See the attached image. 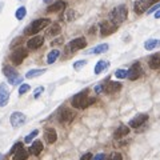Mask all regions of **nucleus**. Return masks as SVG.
I'll list each match as a JSON object with an SVG mask.
<instances>
[{
	"label": "nucleus",
	"mask_w": 160,
	"mask_h": 160,
	"mask_svg": "<svg viewBox=\"0 0 160 160\" xmlns=\"http://www.w3.org/2000/svg\"><path fill=\"white\" fill-rule=\"evenodd\" d=\"M95 92L96 94H102V92H104V83L98 84V86L95 87Z\"/></svg>",
	"instance_id": "obj_38"
},
{
	"label": "nucleus",
	"mask_w": 160,
	"mask_h": 160,
	"mask_svg": "<svg viewBox=\"0 0 160 160\" xmlns=\"http://www.w3.org/2000/svg\"><path fill=\"white\" fill-rule=\"evenodd\" d=\"M122 83L119 82H108L107 84H104V92L107 94H116L122 90Z\"/></svg>",
	"instance_id": "obj_14"
},
{
	"label": "nucleus",
	"mask_w": 160,
	"mask_h": 160,
	"mask_svg": "<svg viewBox=\"0 0 160 160\" xmlns=\"http://www.w3.org/2000/svg\"><path fill=\"white\" fill-rule=\"evenodd\" d=\"M27 56H28V51L26 50V48H23V47H19V48H16V50L11 54L10 59H11V62L14 63L15 66H19V64L22 63L23 60L27 58Z\"/></svg>",
	"instance_id": "obj_5"
},
{
	"label": "nucleus",
	"mask_w": 160,
	"mask_h": 160,
	"mask_svg": "<svg viewBox=\"0 0 160 160\" xmlns=\"http://www.w3.org/2000/svg\"><path fill=\"white\" fill-rule=\"evenodd\" d=\"M66 7H67V3L64 2V0H59V2H56L52 4V6L48 7L47 12H50V14L51 12H59V11H63Z\"/></svg>",
	"instance_id": "obj_19"
},
{
	"label": "nucleus",
	"mask_w": 160,
	"mask_h": 160,
	"mask_svg": "<svg viewBox=\"0 0 160 160\" xmlns=\"http://www.w3.org/2000/svg\"><path fill=\"white\" fill-rule=\"evenodd\" d=\"M106 160H107V159H106Z\"/></svg>",
	"instance_id": "obj_47"
},
{
	"label": "nucleus",
	"mask_w": 160,
	"mask_h": 160,
	"mask_svg": "<svg viewBox=\"0 0 160 160\" xmlns=\"http://www.w3.org/2000/svg\"><path fill=\"white\" fill-rule=\"evenodd\" d=\"M20 40H22L20 38H16V39H15V42H14V43H11V47H15L16 44H19V43H20Z\"/></svg>",
	"instance_id": "obj_42"
},
{
	"label": "nucleus",
	"mask_w": 160,
	"mask_h": 160,
	"mask_svg": "<svg viewBox=\"0 0 160 160\" xmlns=\"http://www.w3.org/2000/svg\"><path fill=\"white\" fill-rule=\"evenodd\" d=\"M26 115L23 114V112H19V111H16V112H12L11 116H10V123H11V126L12 127H20L22 124L26 122Z\"/></svg>",
	"instance_id": "obj_9"
},
{
	"label": "nucleus",
	"mask_w": 160,
	"mask_h": 160,
	"mask_svg": "<svg viewBox=\"0 0 160 160\" xmlns=\"http://www.w3.org/2000/svg\"><path fill=\"white\" fill-rule=\"evenodd\" d=\"M92 160H106V155L104 154H98L96 156H94V159Z\"/></svg>",
	"instance_id": "obj_40"
},
{
	"label": "nucleus",
	"mask_w": 160,
	"mask_h": 160,
	"mask_svg": "<svg viewBox=\"0 0 160 160\" xmlns=\"http://www.w3.org/2000/svg\"><path fill=\"white\" fill-rule=\"evenodd\" d=\"M43 143L40 142V140H35L34 143L31 144V147H30V154L31 155H34V156H39L40 154H42V151H43Z\"/></svg>",
	"instance_id": "obj_16"
},
{
	"label": "nucleus",
	"mask_w": 160,
	"mask_h": 160,
	"mask_svg": "<svg viewBox=\"0 0 160 160\" xmlns=\"http://www.w3.org/2000/svg\"><path fill=\"white\" fill-rule=\"evenodd\" d=\"M158 47H160V39H150L147 42H144V48L147 51L156 50Z\"/></svg>",
	"instance_id": "obj_22"
},
{
	"label": "nucleus",
	"mask_w": 160,
	"mask_h": 160,
	"mask_svg": "<svg viewBox=\"0 0 160 160\" xmlns=\"http://www.w3.org/2000/svg\"><path fill=\"white\" fill-rule=\"evenodd\" d=\"M116 30H118V26H115V24L112 22H110V20L103 22L102 24H100V35H102L103 38L112 35L114 32H116Z\"/></svg>",
	"instance_id": "obj_7"
},
{
	"label": "nucleus",
	"mask_w": 160,
	"mask_h": 160,
	"mask_svg": "<svg viewBox=\"0 0 160 160\" xmlns=\"http://www.w3.org/2000/svg\"><path fill=\"white\" fill-rule=\"evenodd\" d=\"M48 34H50V35H52V36H54V35H59V34H60V26H59L58 23H56V24H54L51 30L48 31Z\"/></svg>",
	"instance_id": "obj_32"
},
{
	"label": "nucleus",
	"mask_w": 160,
	"mask_h": 160,
	"mask_svg": "<svg viewBox=\"0 0 160 160\" xmlns=\"http://www.w3.org/2000/svg\"><path fill=\"white\" fill-rule=\"evenodd\" d=\"M86 47H87L86 38H76V39L71 40V42L67 44V50L70 52H75L78 50H83V48H86Z\"/></svg>",
	"instance_id": "obj_6"
},
{
	"label": "nucleus",
	"mask_w": 160,
	"mask_h": 160,
	"mask_svg": "<svg viewBox=\"0 0 160 160\" xmlns=\"http://www.w3.org/2000/svg\"><path fill=\"white\" fill-rule=\"evenodd\" d=\"M44 92V87H38V88H35V91H34V99H39L40 98V95H42Z\"/></svg>",
	"instance_id": "obj_34"
},
{
	"label": "nucleus",
	"mask_w": 160,
	"mask_h": 160,
	"mask_svg": "<svg viewBox=\"0 0 160 160\" xmlns=\"http://www.w3.org/2000/svg\"><path fill=\"white\" fill-rule=\"evenodd\" d=\"M3 74H4V76H6L7 79H10V78H12V76L18 75V72L15 71V68L12 66H4L3 67Z\"/></svg>",
	"instance_id": "obj_26"
},
{
	"label": "nucleus",
	"mask_w": 160,
	"mask_h": 160,
	"mask_svg": "<svg viewBox=\"0 0 160 160\" xmlns=\"http://www.w3.org/2000/svg\"><path fill=\"white\" fill-rule=\"evenodd\" d=\"M84 66H87V60H78V62L74 63V70L79 71V70H82Z\"/></svg>",
	"instance_id": "obj_31"
},
{
	"label": "nucleus",
	"mask_w": 160,
	"mask_h": 160,
	"mask_svg": "<svg viewBox=\"0 0 160 160\" xmlns=\"http://www.w3.org/2000/svg\"><path fill=\"white\" fill-rule=\"evenodd\" d=\"M159 2L160 0H138V2H135V4H134V11L138 15H142L147 11V8L150 10L154 4L159 3Z\"/></svg>",
	"instance_id": "obj_4"
},
{
	"label": "nucleus",
	"mask_w": 160,
	"mask_h": 160,
	"mask_svg": "<svg viewBox=\"0 0 160 160\" xmlns=\"http://www.w3.org/2000/svg\"><path fill=\"white\" fill-rule=\"evenodd\" d=\"M22 147H23V143H20V142H18V143H16V144H15V146H14V147H12V148H11V151H10V154H11V155H12V154H15V152H16V151H18V150H19V148H22Z\"/></svg>",
	"instance_id": "obj_36"
},
{
	"label": "nucleus",
	"mask_w": 160,
	"mask_h": 160,
	"mask_svg": "<svg viewBox=\"0 0 160 160\" xmlns=\"http://www.w3.org/2000/svg\"><path fill=\"white\" fill-rule=\"evenodd\" d=\"M67 20H68V22H71V20H74V11H70V12H68Z\"/></svg>",
	"instance_id": "obj_41"
},
{
	"label": "nucleus",
	"mask_w": 160,
	"mask_h": 160,
	"mask_svg": "<svg viewBox=\"0 0 160 160\" xmlns=\"http://www.w3.org/2000/svg\"><path fill=\"white\" fill-rule=\"evenodd\" d=\"M28 152H30V151L24 150L23 147H22V148H19V150L14 154V160H27L28 155H30Z\"/></svg>",
	"instance_id": "obj_23"
},
{
	"label": "nucleus",
	"mask_w": 160,
	"mask_h": 160,
	"mask_svg": "<svg viewBox=\"0 0 160 160\" xmlns=\"http://www.w3.org/2000/svg\"><path fill=\"white\" fill-rule=\"evenodd\" d=\"M128 134H130V127L122 124V126H119V128L115 131L114 138L115 139H122V138H124V136H127Z\"/></svg>",
	"instance_id": "obj_18"
},
{
	"label": "nucleus",
	"mask_w": 160,
	"mask_h": 160,
	"mask_svg": "<svg viewBox=\"0 0 160 160\" xmlns=\"http://www.w3.org/2000/svg\"><path fill=\"white\" fill-rule=\"evenodd\" d=\"M94 159V156H92L91 152H87V154H84L82 158H80V160H92Z\"/></svg>",
	"instance_id": "obj_39"
},
{
	"label": "nucleus",
	"mask_w": 160,
	"mask_h": 160,
	"mask_svg": "<svg viewBox=\"0 0 160 160\" xmlns=\"http://www.w3.org/2000/svg\"><path fill=\"white\" fill-rule=\"evenodd\" d=\"M110 67V62H107V60H99L98 63H96V66H95V75H100L102 72H104L107 70V68Z\"/></svg>",
	"instance_id": "obj_20"
},
{
	"label": "nucleus",
	"mask_w": 160,
	"mask_h": 160,
	"mask_svg": "<svg viewBox=\"0 0 160 160\" xmlns=\"http://www.w3.org/2000/svg\"><path fill=\"white\" fill-rule=\"evenodd\" d=\"M3 7H4V3H3V2H0V12L3 11Z\"/></svg>",
	"instance_id": "obj_44"
},
{
	"label": "nucleus",
	"mask_w": 160,
	"mask_h": 160,
	"mask_svg": "<svg viewBox=\"0 0 160 160\" xmlns=\"http://www.w3.org/2000/svg\"><path fill=\"white\" fill-rule=\"evenodd\" d=\"M51 20L47 19V18H40V19H36L34 20L30 26H28L26 28V31H24V35H28V36H32V35H36L39 34L42 30H44V28H47L48 26H50Z\"/></svg>",
	"instance_id": "obj_2"
},
{
	"label": "nucleus",
	"mask_w": 160,
	"mask_h": 160,
	"mask_svg": "<svg viewBox=\"0 0 160 160\" xmlns=\"http://www.w3.org/2000/svg\"><path fill=\"white\" fill-rule=\"evenodd\" d=\"M26 15H27V8L26 7H19L18 11H16V14H15L18 20H23L24 18H26Z\"/></svg>",
	"instance_id": "obj_28"
},
{
	"label": "nucleus",
	"mask_w": 160,
	"mask_h": 160,
	"mask_svg": "<svg viewBox=\"0 0 160 160\" xmlns=\"http://www.w3.org/2000/svg\"><path fill=\"white\" fill-rule=\"evenodd\" d=\"M155 19H160V10H158L155 12Z\"/></svg>",
	"instance_id": "obj_43"
},
{
	"label": "nucleus",
	"mask_w": 160,
	"mask_h": 160,
	"mask_svg": "<svg viewBox=\"0 0 160 160\" xmlns=\"http://www.w3.org/2000/svg\"><path fill=\"white\" fill-rule=\"evenodd\" d=\"M39 134V131L38 130H35V131H32L31 134H28L26 136V139H24V143H32V140H34V138H36Z\"/></svg>",
	"instance_id": "obj_30"
},
{
	"label": "nucleus",
	"mask_w": 160,
	"mask_h": 160,
	"mask_svg": "<svg viewBox=\"0 0 160 160\" xmlns=\"http://www.w3.org/2000/svg\"><path fill=\"white\" fill-rule=\"evenodd\" d=\"M148 66H150L151 70H159L160 68V54H155L150 58V62H148Z\"/></svg>",
	"instance_id": "obj_21"
},
{
	"label": "nucleus",
	"mask_w": 160,
	"mask_h": 160,
	"mask_svg": "<svg viewBox=\"0 0 160 160\" xmlns=\"http://www.w3.org/2000/svg\"><path fill=\"white\" fill-rule=\"evenodd\" d=\"M31 90V87L28 86V84H22V86L19 87V95L22 96V95H24V94H27L28 91Z\"/></svg>",
	"instance_id": "obj_33"
},
{
	"label": "nucleus",
	"mask_w": 160,
	"mask_h": 160,
	"mask_svg": "<svg viewBox=\"0 0 160 160\" xmlns=\"http://www.w3.org/2000/svg\"><path fill=\"white\" fill-rule=\"evenodd\" d=\"M88 92H90V90H84V91H80L79 94H76L71 102L72 107L78 108V110H84V108L90 107L91 104H94L96 102V99L88 96Z\"/></svg>",
	"instance_id": "obj_1"
},
{
	"label": "nucleus",
	"mask_w": 160,
	"mask_h": 160,
	"mask_svg": "<svg viewBox=\"0 0 160 160\" xmlns=\"http://www.w3.org/2000/svg\"><path fill=\"white\" fill-rule=\"evenodd\" d=\"M147 120H148V115L147 114H139V115H136L134 119L130 120L128 126H130L131 128H139L140 126H143Z\"/></svg>",
	"instance_id": "obj_12"
},
{
	"label": "nucleus",
	"mask_w": 160,
	"mask_h": 160,
	"mask_svg": "<svg viewBox=\"0 0 160 160\" xmlns=\"http://www.w3.org/2000/svg\"><path fill=\"white\" fill-rule=\"evenodd\" d=\"M44 44V38L42 36H34L27 42V48L28 50H38Z\"/></svg>",
	"instance_id": "obj_13"
},
{
	"label": "nucleus",
	"mask_w": 160,
	"mask_h": 160,
	"mask_svg": "<svg viewBox=\"0 0 160 160\" xmlns=\"http://www.w3.org/2000/svg\"><path fill=\"white\" fill-rule=\"evenodd\" d=\"M158 10H160V2L159 3H156V4H154V6H152L150 10H147V14L148 15H151V14H154V12H156Z\"/></svg>",
	"instance_id": "obj_35"
},
{
	"label": "nucleus",
	"mask_w": 160,
	"mask_h": 160,
	"mask_svg": "<svg viewBox=\"0 0 160 160\" xmlns=\"http://www.w3.org/2000/svg\"><path fill=\"white\" fill-rule=\"evenodd\" d=\"M44 139H46V142L48 144H54L58 140V134H56V131L54 128H47L44 131Z\"/></svg>",
	"instance_id": "obj_15"
},
{
	"label": "nucleus",
	"mask_w": 160,
	"mask_h": 160,
	"mask_svg": "<svg viewBox=\"0 0 160 160\" xmlns=\"http://www.w3.org/2000/svg\"><path fill=\"white\" fill-rule=\"evenodd\" d=\"M142 75H143L142 66H140V63H139V62H136V63L132 64L131 68L128 70V76H127V78L130 79V80H138Z\"/></svg>",
	"instance_id": "obj_8"
},
{
	"label": "nucleus",
	"mask_w": 160,
	"mask_h": 160,
	"mask_svg": "<svg viewBox=\"0 0 160 160\" xmlns=\"http://www.w3.org/2000/svg\"><path fill=\"white\" fill-rule=\"evenodd\" d=\"M3 158H4V156H3V155H0V160H3Z\"/></svg>",
	"instance_id": "obj_46"
},
{
	"label": "nucleus",
	"mask_w": 160,
	"mask_h": 160,
	"mask_svg": "<svg viewBox=\"0 0 160 160\" xmlns=\"http://www.w3.org/2000/svg\"><path fill=\"white\" fill-rule=\"evenodd\" d=\"M108 48H110V46H108L107 43H103V44H99V46H96L94 48H91L90 51H87V54L90 55H99V54H104V52L108 51Z\"/></svg>",
	"instance_id": "obj_17"
},
{
	"label": "nucleus",
	"mask_w": 160,
	"mask_h": 160,
	"mask_svg": "<svg viewBox=\"0 0 160 160\" xmlns=\"http://www.w3.org/2000/svg\"><path fill=\"white\" fill-rule=\"evenodd\" d=\"M44 72H46V70H43V68H34V70L27 72L26 78L27 79H35V78H38V76H42Z\"/></svg>",
	"instance_id": "obj_24"
},
{
	"label": "nucleus",
	"mask_w": 160,
	"mask_h": 160,
	"mask_svg": "<svg viewBox=\"0 0 160 160\" xmlns=\"http://www.w3.org/2000/svg\"><path fill=\"white\" fill-rule=\"evenodd\" d=\"M10 100V90L6 83L0 84V107H6Z\"/></svg>",
	"instance_id": "obj_11"
},
{
	"label": "nucleus",
	"mask_w": 160,
	"mask_h": 160,
	"mask_svg": "<svg viewBox=\"0 0 160 160\" xmlns=\"http://www.w3.org/2000/svg\"><path fill=\"white\" fill-rule=\"evenodd\" d=\"M43 2H44V3H50L51 0H43Z\"/></svg>",
	"instance_id": "obj_45"
},
{
	"label": "nucleus",
	"mask_w": 160,
	"mask_h": 160,
	"mask_svg": "<svg viewBox=\"0 0 160 160\" xmlns=\"http://www.w3.org/2000/svg\"><path fill=\"white\" fill-rule=\"evenodd\" d=\"M8 83H10L11 86H18V84L23 83V76H20L19 74L15 75V76H12V78L8 79Z\"/></svg>",
	"instance_id": "obj_27"
},
{
	"label": "nucleus",
	"mask_w": 160,
	"mask_h": 160,
	"mask_svg": "<svg viewBox=\"0 0 160 160\" xmlns=\"http://www.w3.org/2000/svg\"><path fill=\"white\" fill-rule=\"evenodd\" d=\"M115 76L118 79H126L128 76V70H123V68H119V70L115 71Z\"/></svg>",
	"instance_id": "obj_29"
},
{
	"label": "nucleus",
	"mask_w": 160,
	"mask_h": 160,
	"mask_svg": "<svg viewBox=\"0 0 160 160\" xmlns=\"http://www.w3.org/2000/svg\"><path fill=\"white\" fill-rule=\"evenodd\" d=\"M127 16H128V10H127V7L124 6V4H122V6L115 7L114 10L111 11V14H110V22H112L115 26L119 27L123 22H126Z\"/></svg>",
	"instance_id": "obj_3"
},
{
	"label": "nucleus",
	"mask_w": 160,
	"mask_h": 160,
	"mask_svg": "<svg viewBox=\"0 0 160 160\" xmlns=\"http://www.w3.org/2000/svg\"><path fill=\"white\" fill-rule=\"evenodd\" d=\"M59 56H60V51L59 50H52L50 54L47 55V63L48 64H54L56 60L59 59Z\"/></svg>",
	"instance_id": "obj_25"
},
{
	"label": "nucleus",
	"mask_w": 160,
	"mask_h": 160,
	"mask_svg": "<svg viewBox=\"0 0 160 160\" xmlns=\"http://www.w3.org/2000/svg\"><path fill=\"white\" fill-rule=\"evenodd\" d=\"M74 118H75V114L71 110H68V108H63V110H60V112H59V122L63 124L71 123L72 120H74Z\"/></svg>",
	"instance_id": "obj_10"
},
{
	"label": "nucleus",
	"mask_w": 160,
	"mask_h": 160,
	"mask_svg": "<svg viewBox=\"0 0 160 160\" xmlns=\"http://www.w3.org/2000/svg\"><path fill=\"white\" fill-rule=\"evenodd\" d=\"M111 160H123V156H122V154H119V152H114V154L111 155Z\"/></svg>",
	"instance_id": "obj_37"
}]
</instances>
